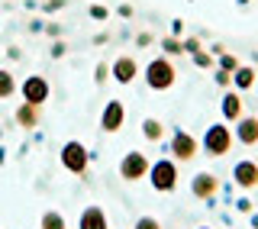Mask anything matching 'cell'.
<instances>
[{
  "label": "cell",
  "instance_id": "6da1fadb",
  "mask_svg": "<svg viewBox=\"0 0 258 229\" xmlns=\"http://www.w3.org/2000/svg\"><path fill=\"white\" fill-rule=\"evenodd\" d=\"M232 142H236V136H232L229 123H213V126H207L204 136H200V149H204L210 158H223V155H229Z\"/></svg>",
  "mask_w": 258,
  "mask_h": 229
},
{
  "label": "cell",
  "instance_id": "7a4b0ae2",
  "mask_svg": "<svg viewBox=\"0 0 258 229\" xmlns=\"http://www.w3.org/2000/svg\"><path fill=\"white\" fill-rule=\"evenodd\" d=\"M174 81H177V71H174V65L168 55H158V59H152L149 65H145V84L152 87V91H171L174 87Z\"/></svg>",
  "mask_w": 258,
  "mask_h": 229
},
{
  "label": "cell",
  "instance_id": "3957f363",
  "mask_svg": "<svg viewBox=\"0 0 258 229\" xmlns=\"http://www.w3.org/2000/svg\"><path fill=\"white\" fill-rule=\"evenodd\" d=\"M149 184L158 194H174L177 191V161L174 158H158L149 165Z\"/></svg>",
  "mask_w": 258,
  "mask_h": 229
},
{
  "label": "cell",
  "instance_id": "277c9868",
  "mask_svg": "<svg viewBox=\"0 0 258 229\" xmlns=\"http://www.w3.org/2000/svg\"><path fill=\"white\" fill-rule=\"evenodd\" d=\"M58 161L68 175H84L87 165H91V152H87V145L81 139H68L58 152Z\"/></svg>",
  "mask_w": 258,
  "mask_h": 229
},
{
  "label": "cell",
  "instance_id": "5b68a950",
  "mask_svg": "<svg viewBox=\"0 0 258 229\" xmlns=\"http://www.w3.org/2000/svg\"><path fill=\"white\" fill-rule=\"evenodd\" d=\"M20 97H23V103L42 107V103H48V97H52V84H48V78H42V75H29V78H23V84H20Z\"/></svg>",
  "mask_w": 258,
  "mask_h": 229
},
{
  "label": "cell",
  "instance_id": "8992f818",
  "mask_svg": "<svg viewBox=\"0 0 258 229\" xmlns=\"http://www.w3.org/2000/svg\"><path fill=\"white\" fill-rule=\"evenodd\" d=\"M197 149H200L197 136H190L187 129H174V133H171L168 155H171L174 161H190V158H197Z\"/></svg>",
  "mask_w": 258,
  "mask_h": 229
},
{
  "label": "cell",
  "instance_id": "52a82bcc",
  "mask_svg": "<svg viewBox=\"0 0 258 229\" xmlns=\"http://www.w3.org/2000/svg\"><path fill=\"white\" fill-rule=\"evenodd\" d=\"M149 155L139 152V149H133V152H126L123 158H119V178L123 181H142L145 175H149Z\"/></svg>",
  "mask_w": 258,
  "mask_h": 229
},
{
  "label": "cell",
  "instance_id": "ba28073f",
  "mask_svg": "<svg viewBox=\"0 0 258 229\" xmlns=\"http://www.w3.org/2000/svg\"><path fill=\"white\" fill-rule=\"evenodd\" d=\"M126 126V103L123 100H107L100 110V129L103 133H119Z\"/></svg>",
  "mask_w": 258,
  "mask_h": 229
},
{
  "label": "cell",
  "instance_id": "9c48e42d",
  "mask_svg": "<svg viewBox=\"0 0 258 229\" xmlns=\"http://www.w3.org/2000/svg\"><path fill=\"white\" fill-rule=\"evenodd\" d=\"M232 181H236L239 191H252V187H258V161L252 158H242L232 165Z\"/></svg>",
  "mask_w": 258,
  "mask_h": 229
},
{
  "label": "cell",
  "instance_id": "30bf717a",
  "mask_svg": "<svg viewBox=\"0 0 258 229\" xmlns=\"http://www.w3.org/2000/svg\"><path fill=\"white\" fill-rule=\"evenodd\" d=\"M216 191H220V178H216V175H210V171H200V175H194V181H190V194H194L197 200L213 203Z\"/></svg>",
  "mask_w": 258,
  "mask_h": 229
},
{
  "label": "cell",
  "instance_id": "8fae6325",
  "mask_svg": "<svg viewBox=\"0 0 258 229\" xmlns=\"http://www.w3.org/2000/svg\"><path fill=\"white\" fill-rule=\"evenodd\" d=\"M110 78L119 81V84H133L139 78V62L133 55H119L116 62H110Z\"/></svg>",
  "mask_w": 258,
  "mask_h": 229
},
{
  "label": "cell",
  "instance_id": "7c38bea8",
  "mask_svg": "<svg viewBox=\"0 0 258 229\" xmlns=\"http://www.w3.org/2000/svg\"><path fill=\"white\" fill-rule=\"evenodd\" d=\"M232 136H236V142L242 145H258V117H248V113H242L236 120V129H232Z\"/></svg>",
  "mask_w": 258,
  "mask_h": 229
},
{
  "label": "cell",
  "instance_id": "4fadbf2b",
  "mask_svg": "<svg viewBox=\"0 0 258 229\" xmlns=\"http://www.w3.org/2000/svg\"><path fill=\"white\" fill-rule=\"evenodd\" d=\"M78 229H110V219H107V213H103V207L91 203V207L81 210V216H78Z\"/></svg>",
  "mask_w": 258,
  "mask_h": 229
},
{
  "label": "cell",
  "instance_id": "5bb4252c",
  "mask_svg": "<svg viewBox=\"0 0 258 229\" xmlns=\"http://www.w3.org/2000/svg\"><path fill=\"white\" fill-rule=\"evenodd\" d=\"M220 110H223V123H236L242 113H245L242 94H239V91H226V94H223V100H220Z\"/></svg>",
  "mask_w": 258,
  "mask_h": 229
},
{
  "label": "cell",
  "instance_id": "9a60e30c",
  "mask_svg": "<svg viewBox=\"0 0 258 229\" xmlns=\"http://www.w3.org/2000/svg\"><path fill=\"white\" fill-rule=\"evenodd\" d=\"M255 81H258V71L252 68V65H239V68L232 71V91L245 94V91L255 87Z\"/></svg>",
  "mask_w": 258,
  "mask_h": 229
},
{
  "label": "cell",
  "instance_id": "2e32d148",
  "mask_svg": "<svg viewBox=\"0 0 258 229\" xmlns=\"http://www.w3.org/2000/svg\"><path fill=\"white\" fill-rule=\"evenodd\" d=\"M139 133L145 136V142H161V139H165V123L155 120V117H145L139 123Z\"/></svg>",
  "mask_w": 258,
  "mask_h": 229
},
{
  "label": "cell",
  "instance_id": "e0dca14e",
  "mask_svg": "<svg viewBox=\"0 0 258 229\" xmlns=\"http://www.w3.org/2000/svg\"><path fill=\"white\" fill-rule=\"evenodd\" d=\"M39 110H42V107L20 103V107H16V123H20L23 129H36V126H39Z\"/></svg>",
  "mask_w": 258,
  "mask_h": 229
},
{
  "label": "cell",
  "instance_id": "ac0fdd59",
  "mask_svg": "<svg viewBox=\"0 0 258 229\" xmlns=\"http://www.w3.org/2000/svg\"><path fill=\"white\" fill-rule=\"evenodd\" d=\"M39 229H68V219L58 210H45L42 219H39Z\"/></svg>",
  "mask_w": 258,
  "mask_h": 229
},
{
  "label": "cell",
  "instance_id": "d6986e66",
  "mask_svg": "<svg viewBox=\"0 0 258 229\" xmlns=\"http://www.w3.org/2000/svg\"><path fill=\"white\" fill-rule=\"evenodd\" d=\"M13 94H16V78H13V71L0 68V100H10Z\"/></svg>",
  "mask_w": 258,
  "mask_h": 229
},
{
  "label": "cell",
  "instance_id": "ffe728a7",
  "mask_svg": "<svg viewBox=\"0 0 258 229\" xmlns=\"http://www.w3.org/2000/svg\"><path fill=\"white\" fill-rule=\"evenodd\" d=\"M161 52H165L168 59H177V55H184V42L174 39V36H165L161 39Z\"/></svg>",
  "mask_w": 258,
  "mask_h": 229
},
{
  "label": "cell",
  "instance_id": "44dd1931",
  "mask_svg": "<svg viewBox=\"0 0 258 229\" xmlns=\"http://www.w3.org/2000/svg\"><path fill=\"white\" fill-rule=\"evenodd\" d=\"M216 68H223V71H229V75H232V71L239 68V59L232 52H223V55H216Z\"/></svg>",
  "mask_w": 258,
  "mask_h": 229
},
{
  "label": "cell",
  "instance_id": "7402d4cb",
  "mask_svg": "<svg viewBox=\"0 0 258 229\" xmlns=\"http://www.w3.org/2000/svg\"><path fill=\"white\" fill-rule=\"evenodd\" d=\"M190 59H194V65H197V68H204V71H210V68L216 65V59L207 52V48H204V52H197V55H190Z\"/></svg>",
  "mask_w": 258,
  "mask_h": 229
},
{
  "label": "cell",
  "instance_id": "603a6c76",
  "mask_svg": "<svg viewBox=\"0 0 258 229\" xmlns=\"http://www.w3.org/2000/svg\"><path fill=\"white\" fill-rule=\"evenodd\" d=\"M94 81H97V84H107V81H110V65L107 62H100L94 68Z\"/></svg>",
  "mask_w": 258,
  "mask_h": 229
},
{
  "label": "cell",
  "instance_id": "cb8c5ba5",
  "mask_svg": "<svg viewBox=\"0 0 258 229\" xmlns=\"http://www.w3.org/2000/svg\"><path fill=\"white\" fill-rule=\"evenodd\" d=\"M87 13H91V20H97V23H103V20L110 16V10H107L103 4H91V10H87Z\"/></svg>",
  "mask_w": 258,
  "mask_h": 229
},
{
  "label": "cell",
  "instance_id": "d4e9b609",
  "mask_svg": "<svg viewBox=\"0 0 258 229\" xmlns=\"http://www.w3.org/2000/svg\"><path fill=\"white\" fill-rule=\"evenodd\" d=\"M184 42V55H197V52H204V42L200 39H181Z\"/></svg>",
  "mask_w": 258,
  "mask_h": 229
},
{
  "label": "cell",
  "instance_id": "484cf974",
  "mask_svg": "<svg viewBox=\"0 0 258 229\" xmlns=\"http://www.w3.org/2000/svg\"><path fill=\"white\" fill-rule=\"evenodd\" d=\"M133 229H161V223H158L155 216H139V219H136V226H133Z\"/></svg>",
  "mask_w": 258,
  "mask_h": 229
},
{
  "label": "cell",
  "instance_id": "4316f807",
  "mask_svg": "<svg viewBox=\"0 0 258 229\" xmlns=\"http://www.w3.org/2000/svg\"><path fill=\"white\" fill-rule=\"evenodd\" d=\"M64 7H68V0H45L42 13H58V10H64Z\"/></svg>",
  "mask_w": 258,
  "mask_h": 229
},
{
  "label": "cell",
  "instance_id": "83f0119b",
  "mask_svg": "<svg viewBox=\"0 0 258 229\" xmlns=\"http://www.w3.org/2000/svg\"><path fill=\"white\" fill-rule=\"evenodd\" d=\"M213 81H216V84H220V87H229V84H232V75H229V71H223V68H216Z\"/></svg>",
  "mask_w": 258,
  "mask_h": 229
},
{
  "label": "cell",
  "instance_id": "f1b7e54d",
  "mask_svg": "<svg viewBox=\"0 0 258 229\" xmlns=\"http://www.w3.org/2000/svg\"><path fill=\"white\" fill-rule=\"evenodd\" d=\"M236 210H239V213H255V203L248 200V197H239L236 200Z\"/></svg>",
  "mask_w": 258,
  "mask_h": 229
},
{
  "label": "cell",
  "instance_id": "f546056e",
  "mask_svg": "<svg viewBox=\"0 0 258 229\" xmlns=\"http://www.w3.org/2000/svg\"><path fill=\"white\" fill-rule=\"evenodd\" d=\"M42 32H45L48 39H61V26H58V23H45V29H42Z\"/></svg>",
  "mask_w": 258,
  "mask_h": 229
},
{
  "label": "cell",
  "instance_id": "4dcf8cb0",
  "mask_svg": "<svg viewBox=\"0 0 258 229\" xmlns=\"http://www.w3.org/2000/svg\"><path fill=\"white\" fill-rule=\"evenodd\" d=\"M64 52H68V45H64V39H55V42H52V59H61Z\"/></svg>",
  "mask_w": 258,
  "mask_h": 229
},
{
  "label": "cell",
  "instance_id": "1f68e13d",
  "mask_svg": "<svg viewBox=\"0 0 258 229\" xmlns=\"http://www.w3.org/2000/svg\"><path fill=\"white\" fill-rule=\"evenodd\" d=\"M149 42H152V36H149V32H139V36H136V45H139V48H145Z\"/></svg>",
  "mask_w": 258,
  "mask_h": 229
},
{
  "label": "cell",
  "instance_id": "d6a6232c",
  "mask_svg": "<svg viewBox=\"0 0 258 229\" xmlns=\"http://www.w3.org/2000/svg\"><path fill=\"white\" fill-rule=\"evenodd\" d=\"M119 16H123V20H129V16H133V7H129V4H119V10H116Z\"/></svg>",
  "mask_w": 258,
  "mask_h": 229
},
{
  "label": "cell",
  "instance_id": "836d02e7",
  "mask_svg": "<svg viewBox=\"0 0 258 229\" xmlns=\"http://www.w3.org/2000/svg\"><path fill=\"white\" fill-rule=\"evenodd\" d=\"M181 32H184V23H181V20H174V23H171V36L177 39V36H181Z\"/></svg>",
  "mask_w": 258,
  "mask_h": 229
},
{
  "label": "cell",
  "instance_id": "e575fe53",
  "mask_svg": "<svg viewBox=\"0 0 258 229\" xmlns=\"http://www.w3.org/2000/svg\"><path fill=\"white\" fill-rule=\"evenodd\" d=\"M29 29H32V32H42V29H45V23H42V20H32V23H29Z\"/></svg>",
  "mask_w": 258,
  "mask_h": 229
},
{
  "label": "cell",
  "instance_id": "d590c367",
  "mask_svg": "<svg viewBox=\"0 0 258 229\" xmlns=\"http://www.w3.org/2000/svg\"><path fill=\"white\" fill-rule=\"evenodd\" d=\"M248 219H252V226L258 229V213H248Z\"/></svg>",
  "mask_w": 258,
  "mask_h": 229
},
{
  "label": "cell",
  "instance_id": "8d00e7d4",
  "mask_svg": "<svg viewBox=\"0 0 258 229\" xmlns=\"http://www.w3.org/2000/svg\"><path fill=\"white\" fill-rule=\"evenodd\" d=\"M4 161H7V149H0V165H4Z\"/></svg>",
  "mask_w": 258,
  "mask_h": 229
},
{
  "label": "cell",
  "instance_id": "74e56055",
  "mask_svg": "<svg viewBox=\"0 0 258 229\" xmlns=\"http://www.w3.org/2000/svg\"><path fill=\"white\" fill-rule=\"evenodd\" d=\"M236 4H239V7H248V4H252V0H236Z\"/></svg>",
  "mask_w": 258,
  "mask_h": 229
},
{
  "label": "cell",
  "instance_id": "f35d334b",
  "mask_svg": "<svg viewBox=\"0 0 258 229\" xmlns=\"http://www.w3.org/2000/svg\"><path fill=\"white\" fill-rule=\"evenodd\" d=\"M255 94H258V81H255Z\"/></svg>",
  "mask_w": 258,
  "mask_h": 229
},
{
  "label": "cell",
  "instance_id": "ab89813d",
  "mask_svg": "<svg viewBox=\"0 0 258 229\" xmlns=\"http://www.w3.org/2000/svg\"><path fill=\"white\" fill-rule=\"evenodd\" d=\"M0 139H4V129H0Z\"/></svg>",
  "mask_w": 258,
  "mask_h": 229
},
{
  "label": "cell",
  "instance_id": "60d3db41",
  "mask_svg": "<svg viewBox=\"0 0 258 229\" xmlns=\"http://www.w3.org/2000/svg\"><path fill=\"white\" fill-rule=\"evenodd\" d=\"M200 229H210V226H200Z\"/></svg>",
  "mask_w": 258,
  "mask_h": 229
}]
</instances>
